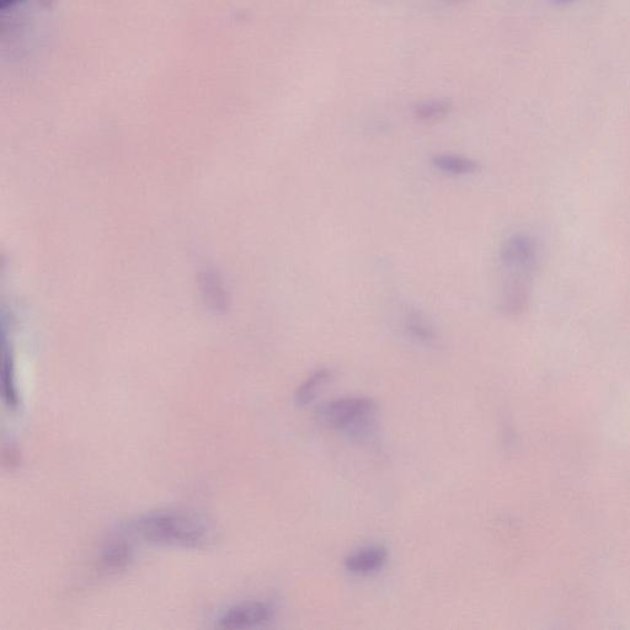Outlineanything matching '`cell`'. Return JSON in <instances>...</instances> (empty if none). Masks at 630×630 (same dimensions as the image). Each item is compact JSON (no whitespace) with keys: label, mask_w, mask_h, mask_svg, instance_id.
I'll return each mask as SVG.
<instances>
[{"label":"cell","mask_w":630,"mask_h":630,"mask_svg":"<svg viewBox=\"0 0 630 630\" xmlns=\"http://www.w3.org/2000/svg\"><path fill=\"white\" fill-rule=\"evenodd\" d=\"M331 377H333V373H331L328 368H319V370L314 371L312 375L298 387L295 394L296 403L302 405V407L312 403L313 400L318 397L319 391H322V388L327 386Z\"/></svg>","instance_id":"9"},{"label":"cell","mask_w":630,"mask_h":630,"mask_svg":"<svg viewBox=\"0 0 630 630\" xmlns=\"http://www.w3.org/2000/svg\"><path fill=\"white\" fill-rule=\"evenodd\" d=\"M552 2L558 5H569L571 3H574L575 0H552Z\"/></svg>","instance_id":"12"},{"label":"cell","mask_w":630,"mask_h":630,"mask_svg":"<svg viewBox=\"0 0 630 630\" xmlns=\"http://www.w3.org/2000/svg\"><path fill=\"white\" fill-rule=\"evenodd\" d=\"M133 536L165 547L205 548L216 530L205 516L188 511H159L138 517L128 525Z\"/></svg>","instance_id":"2"},{"label":"cell","mask_w":630,"mask_h":630,"mask_svg":"<svg viewBox=\"0 0 630 630\" xmlns=\"http://www.w3.org/2000/svg\"><path fill=\"white\" fill-rule=\"evenodd\" d=\"M431 163L437 172L450 176L474 175L480 170L477 160L453 153L436 154Z\"/></svg>","instance_id":"7"},{"label":"cell","mask_w":630,"mask_h":630,"mask_svg":"<svg viewBox=\"0 0 630 630\" xmlns=\"http://www.w3.org/2000/svg\"><path fill=\"white\" fill-rule=\"evenodd\" d=\"M25 2H29V0H0V9L5 13L9 9H13L16 5L23 4ZM39 2H48V0H39Z\"/></svg>","instance_id":"11"},{"label":"cell","mask_w":630,"mask_h":630,"mask_svg":"<svg viewBox=\"0 0 630 630\" xmlns=\"http://www.w3.org/2000/svg\"><path fill=\"white\" fill-rule=\"evenodd\" d=\"M377 405L366 397H346L333 400L317 410L320 423L330 429L363 434L375 421Z\"/></svg>","instance_id":"3"},{"label":"cell","mask_w":630,"mask_h":630,"mask_svg":"<svg viewBox=\"0 0 630 630\" xmlns=\"http://www.w3.org/2000/svg\"><path fill=\"white\" fill-rule=\"evenodd\" d=\"M387 559L388 552L383 546L363 547L347 557L345 567L352 574L368 575L381 570Z\"/></svg>","instance_id":"6"},{"label":"cell","mask_w":630,"mask_h":630,"mask_svg":"<svg viewBox=\"0 0 630 630\" xmlns=\"http://www.w3.org/2000/svg\"><path fill=\"white\" fill-rule=\"evenodd\" d=\"M453 111V103L450 99H432L423 101L415 106V119L424 124H435L445 120Z\"/></svg>","instance_id":"8"},{"label":"cell","mask_w":630,"mask_h":630,"mask_svg":"<svg viewBox=\"0 0 630 630\" xmlns=\"http://www.w3.org/2000/svg\"><path fill=\"white\" fill-rule=\"evenodd\" d=\"M132 559V551L130 547L125 543H115L112 544L111 547L106 549L103 555V559H101V568L104 571H116L125 569L128 563L131 562Z\"/></svg>","instance_id":"10"},{"label":"cell","mask_w":630,"mask_h":630,"mask_svg":"<svg viewBox=\"0 0 630 630\" xmlns=\"http://www.w3.org/2000/svg\"><path fill=\"white\" fill-rule=\"evenodd\" d=\"M541 258L538 240L530 234L516 233L500 245L501 284L499 312L516 318L525 313L531 301L533 281Z\"/></svg>","instance_id":"1"},{"label":"cell","mask_w":630,"mask_h":630,"mask_svg":"<svg viewBox=\"0 0 630 630\" xmlns=\"http://www.w3.org/2000/svg\"><path fill=\"white\" fill-rule=\"evenodd\" d=\"M274 617V607L269 603L253 601L244 602L229 608L218 621L221 629H248L263 626Z\"/></svg>","instance_id":"5"},{"label":"cell","mask_w":630,"mask_h":630,"mask_svg":"<svg viewBox=\"0 0 630 630\" xmlns=\"http://www.w3.org/2000/svg\"><path fill=\"white\" fill-rule=\"evenodd\" d=\"M399 328L405 338L416 345L432 349L440 344V334L435 323L423 311L408 304L400 312Z\"/></svg>","instance_id":"4"}]
</instances>
